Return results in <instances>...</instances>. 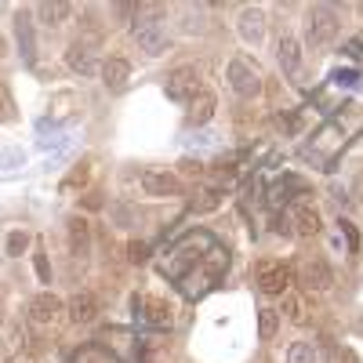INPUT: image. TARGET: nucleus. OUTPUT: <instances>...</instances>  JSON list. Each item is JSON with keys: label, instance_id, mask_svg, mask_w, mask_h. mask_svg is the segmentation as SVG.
I'll return each instance as SVG.
<instances>
[{"label": "nucleus", "instance_id": "obj_4", "mask_svg": "<svg viewBox=\"0 0 363 363\" xmlns=\"http://www.w3.org/2000/svg\"><path fill=\"white\" fill-rule=\"evenodd\" d=\"M26 316L33 320V323H40V327H48V323H58V320L66 316V306H62V298H58V294H51V291H40V294H33V298H29Z\"/></svg>", "mask_w": 363, "mask_h": 363}, {"label": "nucleus", "instance_id": "obj_11", "mask_svg": "<svg viewBox=\"0 0 363 363\" xmlns=\"http://www.w3.org/2000/svg\"><path fill=\"white\" fill-rule=\"evenodd\" d=\"M211 116H215V95L203 87L186 102V120H189V128H203Z\"/></svg>", "mask_w": 363, "mask_h": 363}, {"label": "nucleus", "instance_id": "obj_27", "mask_svg": "<svg viewBox=\"0 0 363 363\" xmlns=\"http://www.w3.org/2000/svg\"><path fill=\"white\" fill-rule=\"evenodd\" d=\"M128 258H131V265H145L149 262V244H145V240H131V244H128Z\"/></svg>", "mask_w": 363, "mask_h": 363}, {"label": "nucleus", "instance_id": "obj_6", "mask_svg": "<svg viewBox=\"0 0 363 363\" xmlns=\"http://www.w3.org/2000/svg\"><path fill=\"white\" fill-rule=\"evenodd\" d=\"M277 58H280V69H284L291 80H301V73H306V58H301V44H298V37L284 33L280 44H277Z\"/></svg>", "mask_w": 363, "mask_h": 363}, {"label": "nucleus", "instance_id": "obj_30", "mask_svg": "<svg viewBox=\"0 0 363 363\" xmlns=\"http://www.w3.org/2000/svg\"><path fill=\"white\" fill-rule=\"evenodd\" d=\"M84 178H87V164H80V167H77V171L69 174V182H66V186H80Z\"/></svg>", "mask_w": 363, "mask_h": 363}, {"label": "nucleus", "instance_id": "obj_5", "mask_svg": "<svg viewBox=\"0 0 363 363\" xmlns=\"http://www.w3.org/2000/svg\"><path fill=\"white\" fill-rule=\"evenodd\" d=\"M66 66L77 73V77H91V73H99V48L95 44H87V40H73L66 48Z\"/></svg>", "mask_w": 363, "mask_h": 363}, {"label": "nucleus", "instance_id": "obj_9", "mask_svg": "<svg viewBox=\"0 0 363 363\" xmlns=\"http://www.w3.org/2000/svg\"><path fill=\"white\" fill-rule=\"evenodd\" d=\"M196 91H203V84H200V77H196V69H174L171 77H167V95L171 99H182V102H189Z\"/></svg>", "mask_w": 363, "mask_h": 363}, {"label": "nucleus", "instance_id": "obj_15", "mask_svg": "<svg viewBox=\"0 0 363 363\" xmlns=\"http://www.w3.org/2000/svg\"><path fill=\"white\" fill-rule=\"evenodd\" d=\"M15 33H18L22 58H26V62H33V58H37V40H33V18H29V11H15Z\"/></svg>", "mask_w": 363, "mask_h": 363}, {"label": "nucleus", "instance_id": "obj_22", "mask_svg": "<svg viewBox=\"0 0 363 363\" xmlns=\"http://www.w3.org/2000/svg\"><path fill=\"white\" fill-rule=\"evenodd\" d=\"M215 145H218V135L215 131H200V135H189L186 138L189 153H207V149H215Z\"/></svg>", "mask_w": 363, "mask_h": 363}, {"label": "nucleus", "instance_id": "obj_14", "mask_svg": "<svg viewBox=\"0 0 363 363\" xmlns=\"http://www.w3.org/2000/svg\"><path fill=\"white\" fill-rule=\"evenodd\" d=\"M301 280H306V287H309L313 294L330 291V269H327V262H323V258H309L306 269H301Z\"/></svg>", "mask_w": 363, "mask_h": 363}, {"label": "nucleus", "instance_id": "obj_3", "mask_svg": "<svg viewBox=\"0 0 363 363\" xmlns=\"http://www.w3.org/2000/svg\"><path fill=\"white\" fill-rule=\"evenodd\" d=\"M225 77H229V87L236 91L240 99L255 95V91L262 87V73L255 66V58H247V55H233L229 66H225Z\"/></svg>", "mask_w": 363, "mask_h": 363}, {"label": "nucleus", "instance_id": "obj_21", "mask_svg": "<svg viewBox=\"0 0 363 363\" xmlns=\"http://www.w3.org/2000/svg\"><path fill=\"white\" fill-rule=\"evenodd\" d=\"M218 203H222V193L218 189H200V193H193V211H200V215H211V211H218Z\"/></svg>", "mask_w": 363, "mask_h": 363}, {"label": "nucleus", "instance_id": "obj_25", "mask_svg": "<svg viewBox=\"0 0 363 363\" xmlns=\"http://www.w3.org/2000/svg\"><path fill=\"white\" fill-rule=\"evenodd\" d=\"M26 251H29V233H26V229H15V233L8 236V255L18 258V255H26Z\"/></svg>", "mask_w": 363, "mask_h": 363}, {"label": "nucleus", "instance_id": "obj_19", "mask_svg": "<svg viewBox=\"0 0 363 363\" xmlns=\"http://www.w3.org/2000/svg\"><path fill=\"white\" fill-rule=\"evenodd\" d=\"M69 4H66V0H44V4L37 8V15H40V22L44 26H58V22H66L69 18Z\"/></svg>", "mask_w": 363, "mask_h": 363}, {"label": "nucleus", "instance_id": "obj_31", "mask_svg": "<svg viewBox=\"0 0 363 363\" xmlns=\"http://www.w3.org/2000/svg\"><path fill=\"white\" fill-rule=\"evenodd\" d=\"M356 200H359V203H363V171H359V174H356Z\"/></svg>", "mask_w": 363, "mask_h": 363}, {"label": "nucleus", "instance_id": "obj_18", "mask_svg": "<svg viewBox=\"0 0 363 363\" xmlns=\"http://www.w3.org/2000/svg\"><path fill=\"white\" fill-rule=\"evenodd\" d=\"M69 247H73V255L77 258H84L87 251H91V225H87V218H69Z\"/></svg>", "mask_w": 363, "mask_h": 363}, {"label": "nucleus", "instance_id": "obj_10", "mask_svg": "<svg viewBox=\"0 0 363 363\" xmlns=\"http://www.w3.org/2000/svg\"><path fill=\"white\" fill-rule=\"evenodd\" d=\"M142 189H145V196H174V193H182V182L171 171H145Z\"/></svg>", "mask_w": 363, "mask_h": 363}, {"label": "nucleus", "instance_id": "obj_23", "mask_svg": "<svg viewBox=\"0 0 363 363\" xmlns=\"http://www.w3.org/2000/svg\"><path fill=\"white\" fill-rule=\"evenodd\" d=\"M287 363H316V349H313L309 342H291Z\"/></svg>", "mask_w": 363, "mask_h": 363}, {"label": "nucleus", "instance_id": "obj_1", "mask_svg": "<svg viewBox=\"0 0 363 363\" xmlns=\"http://www.w3.org/2000/svg\"><path fill=\"white\" fill-rule=\"evenodd\" d=\"M131 37L145 55H164L171 48V29H167V8L164 4H138Z\"/></svg>", "mask_w": 363, "mask_h": 363}, {"label": "nucleus", "instance_id": "obj_16", "mask_svg": "<svg viewBox=\"0 0 363 363\" xmlns=\"http://www.w3.org/2000/svg\"><path fill=\"white\" fill-rule=\"evenodd\" d=\"M102 69V80H106V87H124L128 84V77H131V62L128 58H120V55H113V58H106V62L99 66Z\"/></svg>", "mask_w": 363, "mask_h": 363}, {"label": "nucleus", "instance_id": "obj_13", "mask_svg": "<svg viewBox=\"0 0 363 363\" xmlns=\"http://www.w3.org/2000/svg\"><path fill=\"white\" fill-rule=\"evenodd\" d=\"M66 316H69L73 323H95V320H99V298H95V294H87V291L73 294Z\"/></svg>", "mask_w": 363, "mask_h": 363}, {"label": "nucleus", "instance_id": "obj_7", "mask_svg": "<svg viewBox=\"0 0 363 363\" xmlns=\"http://www.w3.org/2000/svg\"><path fill=\"white\" fill-rule=\"evenodd\" d=\"M287 280H291V272L284 262H262L258 265V291L262 294H284Z\"/></svg>", "mask_w": 363, "mask_h": 363}, {"label": "nucleus", "instance_id": "obj_28", "mask_svg": "<svg viewBox=\"0 0 363 363\" xmlns=\"http://www.w3.org/2000/svg\"><path fill=\"white\" fill-rule=\"evenodd\" d=\"M342 233H345V244H349V251H359V233H356V225H352L349 218H342Z\"/></svg>", "mask_w": 363, "mask_h": 363}, {"label": "nucleus", "instance_id": "obj_12", "mask_svg": "<svg viewBox=\"0 0 363 363\" xmlns=\"http://www.w3.org/2000/svg\"><path fill=\"white\" fill-rule=\"evenodd\" d=\"M240 26V37H244L247 44H262L265 40V11L262 8H244L236 18Z\"/></svg>", "mask_w": 363, "mask_h": 363}, {"label": "nucleus", "instance_id": "obj_2", "mask_svg": "<svg viewBox=\"0 0 363 363\" xmlns=\"http://www.w3.org/2000/svg\"><path fill=\"white\" fill-rule=\"evenodd\" d=\"M342 33V22L335 15V8H327V4H316L306 11V40L309 48H330L338 40Z\"/></svg>", "mask_w": 363, "mask_h": 363}, {"label": "nucleus", "instance_id": "obj_17", "mask_svg": "<svg viewBox=\"0 0 363 363\" xmlns=\"http://www.w3.org/2000/svg\"><path fill=\"white\" fill-rule=\"evenodd\" d=\"M174 26L182 29V33L196 37V33H203V29H207V15L200 8H178L174 11Z\"/></svg>", "mask_w": 363, "mask_h": 363}, {"label": "nucleus", "instance_id": "obj_24", "mask_svg": "<svg viewBox=\"0 0 363 363\" xmlns=\"http://www.w3.org/2000/svg\"><path fill=\"white\" fill-rule=\"evenodd\" d=\"M277 330H280V316L272 313V309H262V316H258V335L269 342V338H277Z\"/></svg>", "mask_w": 363, "mask_h": 363}, {"label": "nucleus", "instance_id": "obj_26", "mask_svg": "<svg viewBox=\"0 0 363 363\" xmlns=\"http://www.w3.org/2000/svg\"><path fill=\"white\" fill-rule=\"evenodd\" d=\"M277 124H280L284 135H298V131H301V113H298V109H294V113H280Z\"/></svg>", "mask_w": 363, "mask_h": 363}, {"label": "nucleus", "instance_id": "obj_8", "mask_svg": "<svg viewBox=\"0 0 363 363\" xmlns=\"http://www.w3.org/2000/svg\"><path fill=\"white\" fill-rule=\"evenodd\" d=\"M135 306H138V316H142L145 323H153V327H167V323H174V306H171V301H164V298L145 294V298L135 301Z\"/></svg>", "mask_w": 363, "mask_h": 363}, {"label": "nucleus", "instance_id": "obj_29", "mask_svg": "<svg viewBox=\"0 0 363 363\" xmlns=\"http://www.w3.org/2000/svg\"><path fill=\"white\" fill-rule=\"evenodd\" d=\"M33 262H37V277H40V280L48 284V280H51V269H48V258H44V255H37Z\"/></svg>", "mask_w": 363, "mask_h": 363}, {"label": "nucleus", "instance_id": "obj_20", "mask_svg": "<svg viewBox=\"0 0 363 363\" xmlns=\"http://www.w3.org/2000/svg\"><path fill=\"white\" fill-rule=\"evenodd\" d=\"M294 225H298L301 236H316V233H323V222H320V215H316L313 207H294Z\"/></svg>", "mask_w": 363, "mask_h": 363}, {"label": "nucleus", "instance_id": "obj_32", "mask_svg": "<svg viewBox=\"0 0 363 363\" xmlns=\"http://www.w3.org/2000/svg\"><path fill=\"white\" fill-rule=\"evenodd\" d=\"M4 51H8V44H4V40H0V58H4Z\"/></svg>", "mask_w": 363, "mask_h": 363}]
</instances>
